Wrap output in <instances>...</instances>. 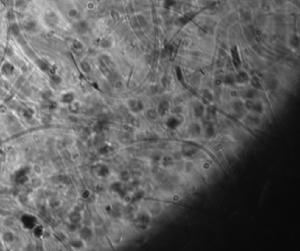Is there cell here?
<instances>
[{
    "mask_svg": "<svg viewBox=\"0 0 300 251\" xmlns=\"http://www.w3.org/2000/svg\"><path fill=\"white\" fill-rule=\"evenodd\" d=\"M110 189L113 192L117 193L122 198H124L126 196V191L123 187V185L120 182H114L110 186Z\"/></svg>",
    "mask_w": 300,
    "mask_h": 251,
    "instance_id": "5",
    "label": "cell"
},
{
    "mask_svg": "<svg viewBox=\"0 0 300 251\" xmlns=\"http://www.w3.org/2000/svg\"><path fill=\"white\" fill-rule=\"evenodd\" d=\"M243 19L245 22H250L252 20V14L248 12H245L244 16H243Z\"/></svg>",
    "mask_w": 300,
    "mask_h": 251,
    "instance_id": "41",
    "label": "cell"
},
{
    "mask_svg": "<svg viewBox=\"0 0 300 251\" xmlns=\"http://www.w3.org/2000/svg\"><path fill=\"white\" fill-rule=\"evenodd\" d=\"M109 151H110V147H109V146H108V145H105V146H103V147H102V148H100V150H99V152H100V154H108Z\"/></svg>",
    "mask_w": 300,
    "mask_h": 251,
    "instance_id": "37",
    "label": "cell"
},
{
    "mask_svg": "<svg viewBox=\"0 0 300 251\" xmlns=\"http://www.w3.org/2000/svg\"><path fill=\"white\" fill-rule=\"evenodd\" d=\"M145 196V192L144 191H137L136 192L134 193L130 197V205H135L136 203L141 201L144 197Z\"/></svg>",
    "mask_w": 300,
    "mask_h": 251,
    "instance_id": "10",
    "label": "cell"
},
{
    "mask_svg": "<svg viewBox=\"0 0 300 251\" xmlns=\"http://www.w3.org/2000/svg\"><path fill=\"white\" fill-rule=\"evenodd\" d=\"M204 131L208 138H213L216 135V128L212 122H207L204 126Z\"/></svg>",
    "mask_w": 300,
    "mask_h": 251,
    "instance_id": "8",
    "label": "cell"
},
{
    "mask_svg": "<svg viewBox=\"0 0 300 251\" xmlns=\"http://www.w3.org/2000/svg\"><path fill=\"white\" fill-rule=\"evenodd\" d=\"M80 233H81V236L84 238V239H89V238H91L92 237V235H93V233H92V231L88 228H84L82 230H81V232H80Z\"/></svg>",
    "mask_w": 300,
    "mask_h": 251,
    "instance_id": "23",
    "label": "cell"
},
{
    "mask_svg": "<svg viewBox=\"0 0 300 251\" xmlns=\"http://www.w3.org/2000/svg\"><path fill=\"white\" fill-rule=\"evenodd\" d=\"M231 56L233 58V62L235 63L236 66H240V56H239V52L236 47H233L231 48Z\"/></svg>",
    "mask_w": 300,
    "mask_h": 251,
    "instance_id": "17",
    "label": "cell"
},
{
    "mask_svg": "<svg viewBox=\"0 0 300 251\" xmlns=\"http://www.w3.org/2000/svg\"><path fill=\"white\" fill-rule=\"evenodd\" d=\"M79 30L80 31H82V32H85V31H86L87 30V28H88V26H87V23L86 22H85V21H82V22H80L79 23Z\"/></svg>",
    "mask_w": 300,
    "mask_h": 251,
    "instance_id": "39",
    "label": "cell"
},
{
    "mask_svg": "<svg viewBox=\"0 0 300 251\" xmlns=\"http://www.w3.org/2000/svg\"><path fill=\"white\" fill-rule=\"evenodd\" d=\"M82 196H83L84 198H87L90 196V192H89V191H85Z\"/></svg>",
    "mask_w": 300,
    "mask_h": 251,
    "instance_id": "52",
    "label": "cell"
},
{
    "mask_svg": "<svg viewBox=\"0 0 300 251\" xmlns=\"http://www.w3.org/2000/svg\"><path fill=\"white\" fill-rule=\"evenodd\" d=\"M73 47L75 48L76 49H81L83 48V45L81 44V42H79L78 40H74L73 41Z\"/></svg>",
    "mask_w": 300,
    "mask_h": 251,
    "instance_id": "44",
    "label": "cell"
},
{
    "mask_svg": "<svg viewBox=\"0 0 300 251\" xmlns=\"http://www.w3.org/2000/svg\"><path fill=\"white\" fill-rule=\"evenodd\" d=\"M161 162H162V165L165 167V168H168L170 166H172L174 162V160L172 156L170 155H165L161 158Z\"/></svg>",
    "mask_w": 300,
    "mask_h": 251,
    "instance_id": "14",
    "label": "cell"
},
{
    "mask_svg": "<svg viewBox=\"0 0 300 251\" xmlns=\"http://www.w3.org/2000/svg\"><path fill=\"white\" fill-rule=\"evenodd\" d=\"M27 28L29 31H33V30H35V29L36 28V24H35V22H30V23L27 24Z\"/></svg>",
    "mask_w": 300,
    "mask_h": 251,
    "instance_id": "43",
    "label": "cell"
},
{
    "mask_svg": "<svg viewBox=\"0 0 300 251\" xmlns=\"http://www.w3.org/2000/svg\"><path fill=\"white\" fill-rule=\"evenodd\" d=\"M233 108H234V110H235L237 113H240V112H242V111H243L244 105H243L240 101H237V102L234 103V105H233Z\"/></svg>",
    "mask_w": 300,
    "mask_h": 251,
    "instance_id": "28",
    "label": "cell"
},
{
    "mask_svg": "<svg viewBox=\"0 0 300 251\" xmlns=\"http://www.w3.org/2000/svg\"><path fill=\"white\" fill-rule=\"evenodd\" d=\"M150 158H151V160H152L153 162L158 163V162H160L162 156H161V154H159V153H153V154H151V157H150Z\"/></svg>",
    "mask_w": 300,
    "mask_h": 251,
    "instance_id": "35",
    "label": "cell"
},
{
    "mask_svg": "<svg viewBox=\"0 0 300 251\" xmlns=\"http://www.w3.org/2000/svg\"><path fill=\"white\" fill-rule=\"evenodd\" d=\"M193 112H194V115L195 118H202L203 116L204 115L205 107L202 103L197 102L193 106Z\"/></svg>",
    "mask_w": 300,
    "mask_h": 251,
    "instance_id": "7",
    "label": "cell"
},
{
    "mask_svg": "<svg viewBox=\"0 0 300 251\" xmlns=\"http://www.w3.org/2000/svg\"><path fill=\"white\" fill-rule=\"evenodd\" d=\"M42 233H43L42 228H41V227H36V228H35V235H36V236H41V235L42 234Z\"/></svg>",
    "mask_w": 300,
    "mask_h": 251,
    "instance_id": "47",
    "label": "cell"
},
{
    "mask_svg": "<svg viewBox=\"0 0 300 251\" xmlns=\"http://www.w3.org/2000/svg\"><path fill=\"white\" fill-rule=\"evenodd\" d=\"M12 32L14 35H19V26L17 24H14L12 26Z\"/></svg>",
    "mask_w": 300,
    "mask_h": 251,
    "instance_id": "40",
    "label": "cell"
},
{
    "mask_svg": "<svg viewBox=\"0 0 300 251\" xmlns=\"http://www.w3.org/2000/svg\"><path fill=\"white\" fill-rule=\"evenodd\" d=\"M51 80H52L55 83H56V84H58V83H61V77L56 76V75H54L53 77H51Z\"/></svg>",
    "mask_w": 300,
    "mask_h": 251,
    "instance_id": "46",
    "label": "cell"
},
{
    "mask_svg": "<svg viewBox=\"0 0 300 251\" xmlns=\"http://www.w3.org/2000/svg\"><path fill=\"white\" fill-rule=\"evenodd\" d=\"M161 82H162V85H163V87L166 88V87L168 85V80H167V78L166 77L162 78V81H161Z\"/></svg>",
    "mask_w": 300,
    "mask_h": 251,
    "instance_id": "51",
    "label": "cell"
},
{
    "mask_svg": "<svg viewBox=\"0 0 300 251\" xmlns=\"http://www.w3.org/2000/svg\"><path fill=\"white\" fill-rule=\"evenodd\" d=\"M137 19H138V23H139V25H140L142 27H145V26H148V22H147V20H146V19H145L143 15H138V16H137Z\"/></svg>",
    "mask_w": 300,
    "mask_h": 251,
    "instance_id": "29",
    "label": "cell"
},
{
    "mask_svg": "<svg viewBox=\"0 0 300 251\" xmlns=\"http://www.w3.org/2000/svg\"><path fill=\"white\" fill-rule=\"evenodd\" d=\"M235 83H236V80L233 75H226L223 79V83L228 86H233Z\"/></svg>",
    "mask_w": 300,
    "mask_h": 251,
    "instance_id": "18",
    "label": "cell"
},
{
    "mask_svg": "<svg viewBox=\"0 0 300 251\" xmlns=\"http://www.w3.org/2000/svg\"><path fill=\"white\" fill-rule=\"evenodd\" d=\"M69 14H70V16H71V17H74V16H76V15L77 14V11H76V10H71Z\"/></svg>",
    "mask_w": 300,
    "mask_h": 251,
    "instance_id": "53",
    "label": "cell"
},
{
    "mask_svg": "<svg viewBox=\"0 0 300 251\" xmlns=\"http://www.w3.org/2000/svg\"><path fill=\"white\" fill-rule=\"evenodd\" d=\"M266 85H267V87L269 90H276L278 87L279 83H278V81L276 78H269V79L267 80Z\"/></svg>",
    "mask_w": 300,
    "mask_h": 251,
    "instance_id": "15",
    "label": "cell"
},
{
    "mask_svg": "<svg viewBox=\"0 0 300 251\" xmlns=\"http://www.w3.org/2000/svg\"><path fill=\"white\" fill-rule=\"evenodd\" d=\"M128 106L131 110V112L135 113H140L144 109V105L143 102L141 100H137V99H130L128 101Z\"/></svg>",
    "mask_w": 300,
    "mask_h": 251,
    "instance_id": "2",
    "label": "cell"
},
{
    "mask_svg": "<svg viewBox=\"0 0 300 251\" xmlns=\"http://www.w3.org/2000/svg\"><path fill=\"white\" fill-rule=\"evenodd\" d=\"M70 218H71V221L73 224L77 223V222L80 220V215H79L77 212H73V213H71V216H70Z\"/></svg>",
    "mask_w": 300,
    "mask_h": 251,
    "instance_id": "31",
    "label": "cell"
},
{
    "mask_svg": "<svg viewBox=\"0 0 300 251\" xmlns=\"http://www.w3.org/2000/svg\"><path fill=\"white\" fill-rule=\"evenodd\" d=\"M109 174V170L106 165H100V169L98 170V175L101 177H106Z\"/></svg>",
    "mask_w": 300,
    "mask_h": 251,
    "instance_id": "19",
    "label": "cell"
},
{
    "mask_svg": "<svg viewBox=\"0 0 300 251\" xmlns=\"http://www.w3.org/2000/svg\"><path fill=\"white\" fill-rule=\"evenodd\" d=\"M22 222L24 224V226L27 228H32L35 227V219L32 216L29 215H25L22 218Z\"/></svg>",
    "mask_w": 300,
    "mask_h": 251,
    "instance_id": "11",
    "label": "cell"
},
{
    "mask_svg": "<svg viewBox=\"0 0 300 251\" xmlns=\"http://www.w3.org/2000/svg\"><path fill=\"white\" fill-rule=\"evenodd\" d=\"M176 0H164V6L166 8H172L176 5Z\"/></svg>",
    "mask_w": 300,
    "mask_h": 251,
    "instance_id": "30",
    "label": "cell"
},
{
    "mask_svg": "<svg viewBox=\"0 0 300 251\" xmlns=\"http://www.w3.org/2000/svg\"><path fill=\"white\" fill-rule=\"evenodd\" d=\"M33 111L31 110V109H27V110H26L25 112H24V115L26 116V117H31V116L33 115Z\"/></svg>",
    "mask_w": 300,
    "mask_h": 251,
    "instance_id": "48",
    "label": "cell"
},
{
    "mask_svg": "<svg viewBox=\"0 0 300 251\" xmlns=\"http://www.w3.org/2000/svg\"><path fill=\"white\" fill-rule=\"evenodd\" d=\"M188 132L192 136H199L202 134V127L198 123H192L188 127Z\"/></svg>",
    "mask_w": 300,
    "mask_h": 251,
    "instance_id": "9",
    "label": "cell"
},
{
    "mask_svg": "<svg viewBox=\"0 0 300 251\" xmlns=\"http://www.w3.org/2000/svg\"><path fill=\"white\" fill-rule=\"evenodd\" d=\"M150 222V216L147 213L141 212L137 215L136 219L135 220V225L141 230H145L148 228Z\"/></svg>",
    "mask_w": 300,
    "mask_h": 251,
    "instance_id": "1",
    "label": "cell"
},
{
    "mask_svg": "<svg viewBox=\"0 0 300 251\" xmlns=\"http://www.w3.org/2000/svg\"><path fill=\"white\" fill-rule=\"evenodd\" d=\"M81 67H82V69H83V70H84L85 72H89V71L91 70V66H90V64H89L88 62H86V61L82 62Z\"/></svg>",
    "mask_w": 300,
    "mask_h": 251,
    "instance_id": "38",
    "label": "cell"
},
{
    "mask_svg": "<svg viewBox=\"0 0 300 251\" xmlns=\"http://www.w3.org/2000/svg\"><path fill=\"white\" fill-rule=\"evenodd\" d=\"M193 168H194V165L192 164V162H188L186 164V170H187V171H188V172H190L193 170Z\"/></svg>",
    "mask_w": 300,
    "mask_h": 251,
    "instance_id": "49",
    "label": "cell"
},
{
    "mask_svg": "<svg viewBox=\"0 0 300 251\" xmlns=\"http://www.w3.org/2000/svg\"><path fill=\"white\" fill-rule=\"evenodd\" d=\"M175 72H176V76H177V78L180 82H183L184 80V77H183V74H182V71L181 70L180 67H177L176 70H175Z\"/></svg>",
    "mask_w": 300,
    "mask_h": 251,
    "instance_id": "36",
    "label": "cell"
},
{
    "mask_svg": "<svg viewBox=\"0 0 300 251\" xmlns=\"http://www.w3.org/2000/svg\"><path fill=\"white\" fill-rule=\"evenodd\" d=\"M287 1H290V0H287Z\"/></svg>",
    "mask_w": 300,
    "mask_h": 251,
    "instance_id": "55",
    "label": "cell"
},
{
    "mask_svg": "<svg viewBox=\"0 0 300 251\" xmlns=\"http://www.w3.org/2000/svg\"><path fill=\"white\" fill-rule=\"evenodd\" d=\"M72 245H73L75 248H80V247H82V246H83L82 242H81V241H73V242H72Z\"/></svg>",
    "mask_w": 300,
    "mask_h": 251,
    "instance_id": "50",
    "label": "cell"
},
{
    "mask_svg": "<svg viewBox=\"0 0 300 251\" xmlns=\"http://www.w3.org/2000/svg\"><path fill=\"white\" fill-rule=\"evenodd\" d=\"M217 111V107L215 105H209L207 107V113H208V115L210 116V117H213V116L216 115Z\"/></svg>",
    "mask_w": 300,
    "mask_h": 251,
    "instance_id": "27",
    "label": "cell"
},
{
    "mask_svg": "<svg viewBox=\"0 0 300 251\" xmlns=\"http://www.w3.org/2000/svg\"><path fill=\"white\" fill-rule=\"evenodd\" d=\"M290 42L294 48H299V37L297 35H293L290 39Z\"/></svg>",
    "mask_w": 300,
    "mask_h": 251,
    "instance_id": "34",
    "label": "cell"
},
{
    "mask_svg": "<svg viewBox=\"0 0 300 251\" xmlns=\"http://www.w3.org/2000/svg\"><path fill=\"white\" fill-rule=\"evenodd\" d=\"M74 99V96L72 93H66L62 97V101L66 104H71Z\"/></svg>",
    "mask_w": 300,
    "mask_h": 251,
    "instance_id": "24",
    "label": "cell"
},
{
    "mask_svg": "<svg viewBox=\"0 0 300 251\" xmlns=\"http://www.w3.org/2000/svg\"><path fill=\"white\" fill-rule=\"evenodd\" d=\"M37 64L39 68L43 71H48L50 70V65L44 60H39L37 61Z\"/></svg>",
    "mask_w": 300,
    "mask_h": 251,
    "instance_id": "20",
    "label": "cell"
},
{
    "mask_svg": "<svg viewBox=\"0 0 300 251\" xmlns=\"http://www.w3.org/2000/svg\"><path fill=\"white\" fill-rule=\"evenodd\" d=\"M169 109H170V104L168 101L162 100L159 102L158 105V114L161 117H164L168 113Z\"/></svg>",
    "mask_w": 300,
    "mask_h": 251,
    "instance_id": "6",
    "label": "cell"
},
{
    "mask_svg": "<svg viewBox=\"0 0 300 251\" xmlns=\"http://www.w3.org/2000/svg\"><path fill=\"white\" fill-rule=\"evenodd\" d=\"M249 79H250L249 75L245 71H243V70L239 71V73L235 77L236 83H246V82L249 81Z\"/></svg>",
    "mask_w": 300,
    "mask_h": 251,
    "instance_id": "12",
    "label": "cell"
},
{
    "mask_svg": "<svg viewBox=\"0 0 300 251\" xmlns=\"http://www.w3.org/2000/svg\"><path fill=\"white\" fill-rule=\"evenodd\" d=\"M223 83V80H220V79H217L215 81V84L216 85H221Z\"/></svg>",
    "mask_w": 300,
    "mask_h": 251,
    "instance_id": "54",
    "label": "cell"
},
{
    "mask_svg": "<svg viewBox=\"0 0 300 251\" xmlns=\"http://www.w3.org/2000/svg\"><path fill=\"white\" fill-rule=\"evenodd\" d=\"M252 123L254 124L255 126H258L261 124V119L258 117H253L252 118Z\"/></svg>",
    "mask_w": 300,
    "mask_h": 251,
    "instance_id": "45",
    "label": "cell"
},
{
    "mask_svg": "<svg viewBox=\"0 0 300 251\" xmlns=\"http://www.w3.org/2000/svg\"><path fill=\"white\" fill-rule=\"evenodd\" d=\"M251 111H253L256 113L262 114L263 111H264V106H263L262 103V102H254Z\"/></svg>",
    "mask_w": 300,
    "mask_h": 251,
    "instance_id": "16",
    "label": "cell"
},
{
    "mask_svg": "<svg viewBox=\"0 0 300 251\" xmlns=\"http://www.w3.org/2000/svg\"><path fill=\"white\" fill-rule=\"evenodd\" d=\"M198 152V149L191 144H185L181 149V154L184 157L192 158Z\"/></svg>",
    "mask_w": 300,
    "mask_h": 251,
    "instance_id": "3",
    "label": "cell"
},
{
    "mask_svg": "<svg viewBox=\"0 0 300 251\" xmlns=\"http://www.w3.org/2000/svg\"><path fill=\"white\" fill-rule=\"evenodd\" d=\"M249 81L251 82V84L254 89H256V90H262V83H261V81H260L258 77L254 76L249 79Z\"/></svg>",
    "mask_w": 300,
    "mask_h": 251,
    "instance_id": "13",
    "label": "cell"
},
{
    "mask_svg": "<svg viewBox=\"0 0 300 251\" xmlns=\"http://www.w3.org/2000/svg\"><path fill=\"white\" fill-rule=\"evenodd\" d=\"M2 70L4 74L6 75H10L13 72L14 70V67L11 64V63H5L4 64V66L2 67Z\"/></svg>",
    "mask_w": 300,
    "mask_h": 251,
    "instance_id": "21",
    "label": "cell"
},
{
    "mask_svg": "<svg viewBox=\"0 0 300 251\" xmlns=\"http://www.w3.org/2000/svg\"><path fill=\"white\" fill-rule=\"evenodd\" d=\"M202 94H203V97H204L206 100H208L209 102H212V101L214 100V97H213L212 93H211L209 90H203Z\"/></svg>",
    "mask_w": 300,
    "mask_h": 251,
    "instance_id": "25",
    "label": "cell"
},
{
    "mask_svg": "<svg viewBox=\"0 0 300 251\" xmlns=\"http://www.w3.org/2000/svg\"><path fill=\"white\" fill-rule=\"evenodd\" d=\"M4 239L6 241H13V235L11 233H5L4 235Z\"/></svg>",
    "mask_w": 300,
    "mask_h": 251,
    "instance_id": "42",
    "label": "cell"
},
{
    "mask_svg": "<svg viewBox=\"0 0 300 251\" xmlns=\"http://www.w3.org/2000/svg\"><path fill=\"white\" fill-rule=\"evenodd\" d=\"M100 45H101V47L104 48H110V47L112 46V42H111V40H108V39H103V40H101V42H100Z\"/></svg>",
    "mask_w": 300,
    "mask_h": 251,
    "instance_id": "33",
    "label": "cell"
},
{
    "mask_svg": "<svg viewBox=\"0 0 300 251\" xmlns=\"http://www.w3.org/2000/svg\"><path fill=\"white\" fill-rule=\"evenodd\" d=\"M257 96V90L256 89H249L245 91V97L246 99H254L255 97Z\"/></svg>",
    "mask_w": 300,
    "mask_h": 251,
    "instance_id": "22",
    "label": "cell"
},
{
    "mask_svg": "<svg viewBox=\"0 0 300 251\" xmlns=\"http://www.w3.org/2000/svg\"><path fill=\"white\" fill-rule=\"evenodd\" d=\"M120 178H121V180H122L124 182H127L130 178V173L128 171H122L120 173Z\"/></svg>",
    "mask_w": 300,
    "mask_h": 251,
    "instance_id": "26",
    "label": "cell"
},
{
    "mask_svg": "<svg viewBox=\"0 0 300 251\" xmlns=\"http://www.w3.org/2000/svg\"><path fill=\"white\" fill-rule=\"evenodd\" d=\"M181 124V119L176 117V116H171L169 117L166 122V126L167 127L171 129V130H174V129H177Z\"/></svg>",
    "mask_w": 300,
    "mask_h": 251,
    "instance_id": "4",
    "label": "cell"
},
{
    "mask_svg": "<svg viewBox=\"0 0 300 251\" xmlns=\"http://www.w3.org/2000/svg\"><path fill=\"white\" fill-rule=\"evenodd\" d=\"M146 116L150 119H155L157 118V113L153 109H149V110L146 111Z\"/></svg>",
    "mask_w": 300,
    "mask_h": 251,
    "instance_id": "32",
    "label": "cell"
}]
</instances>
